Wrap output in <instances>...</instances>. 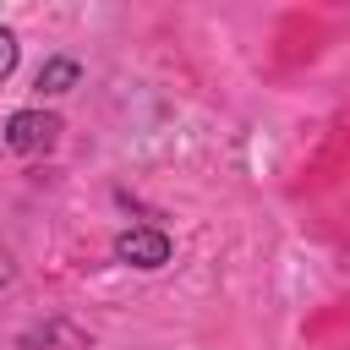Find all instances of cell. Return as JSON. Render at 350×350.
I'll return each instance as SVG.
<instances>
[{
  "instance_id": "cell-2",
  "label": "cell",
  "mask_w": 350,
  "mask_h": 350,
  "mask_svg": "<svg viewBox=\"0 0 350 350\" xmlns=\"http://www.w3.org/2000/svg\"><path fill=\"white\" fill-rule=\"evenodd\" d=\"M115 257L131 268H164L170 262V235L164 230H126L115 241Z\"/></svg>"
},
{
  "instance_id": "cell-4",
  "label": "cell",
  "mask_w": 350,
  "mask_h": 350,
  "mask_svg": "<svg viewBox=\"0 0 350 350\" xmlns=\"http://www.w3.org/2000/svg\"><path fill=\"white\" fill-rule=\"evenodd\" d=\"M11 66H16V38H11V27H0V82L11 77Z\"/></svg>"
},
{
  "instance_id": "cell-3",
  "label": "cell",
  "mask_w": 350,
  "mask_h": 350,
  "mask_svg": "<svg viewBox=\"0 0 350 350\" xmlns=\"http://www.w3.org/2000/svg\"><path fill=\"white\" fill-rule=\"evenodd\" d=\"M71 82H77V66H71V60H49V66L38 71V88H44V93H66Z\"/></svg>"
},
{
  "instance_id": "cell-1",
  "label": "cell",
  "mask_w": 350,
  "mask_h": 350,
  "mask_svg": "<svg viewBox=\"0 0 350 350\" xmlns=\"http://www.w3.org/2000/svg\"><path fill=\"white\" fill-rule=\"evenodd\" d=\"M55 137H60V120L44 115V109H22V115H11V126H5V142H11L16 153H49Z\"/></svg>"
}]
</instances>
